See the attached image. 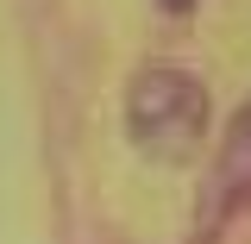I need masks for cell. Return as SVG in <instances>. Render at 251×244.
Returning <instances> with one entry per match:
<instances>
[{
  "mask_svg": "<svg viewBox=\"0 0 251 244\" xmlns=\"http://www.w3.org/2000/svg\"><path fill=\"white\" fill-rule=\"evenodd\" d=\"M245 207H251V100L220 132L214 169H207V194H201V232H195V244H214Z\"/></svg>",
  "mask_w": 251,
  "mask_h": 244,
  "instance_id": "7a4b0ae2",
  "label": "cell"
},
{
  "mask_svg": "<svg viewBox=\"0 0 251 244\" xmlns=\"http://www.w3.org/2000/svg\"><path fill=\"white\" fill-rule=\"evenodd\" d=\"M126 132L157 163H188L201 151V132H207V88L176 63L138 69L126 88Z\"/></svg>",
  "mask_w": 251,
  "mask_h": 244,
  "instance_id": "6da1fadb",
  "label": "cell"
},
{
  "mask_svg": "<svg viewBox=\"0 0 251 244\" xmlns=\"http://www.w3.org/2000/svg\"><path fill=\"white\" fill-rule=\"evenodd\" d=\"M157 6H163V13H176V19H182V13H195V0H157Z\"/></svg>",
  "mask_w": 251,
  "mask_h": 244,
  "instance_id": "3957f363",
  "label": "cell"
}]
</instances>
